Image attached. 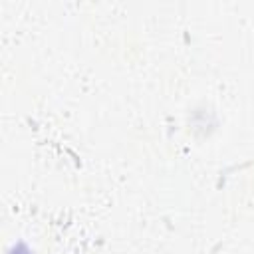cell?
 Masks as SVG:
<instances>
[{
  "label": "cell",
  "instance_id": "6da1fadb",
  "mask_svg": "<svg viewBox=\"0 0 254 254\" xmlns=\"http://www.w3.org/2000/svg\"><path fill=\"white\" fill-rule=\"evenodd\" d=\"M8 254H32V252H30V248H28L24 242H20V244H16Z\"/></svg>",
  "mask_w": 254,
  "mask_h": 254
}]
</instances>
